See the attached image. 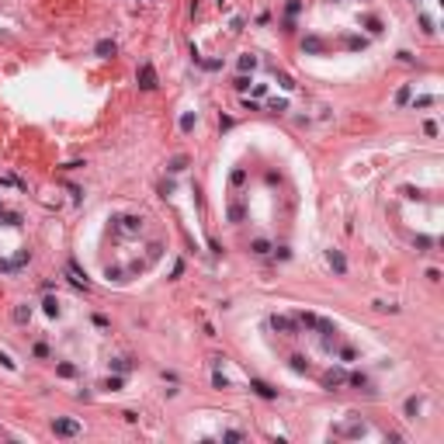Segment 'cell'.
<instances>
[{"mask_svg": "<svg viewBox=\"0 0 444 444\" xmlns=\"http://www.w3.org/2000/svg\"><path fill=\"white\" fill-rule=\"evenodd\" d=\"M14 316H18V323H25V320H28V316H32V309H28V306H21V309H18V313H14Z\"/></svg>", "mask_w": 444, "mask_h": 444, "instance_id": "52a82bcc", "label": "cell"}, {"mask_svg": "<svg viewBox=\"0 0 444 444\" xmlns=\"http://www.w3.org/2000/svg\"><path fill=\"white\" fill-rule=\"evenodd\" d=\"M344 382H347V371H330V375L323 378V385H326V389H333V385H344Z\"/></svg>", "mask_w": 444, "mask_h": 444, "instance_id": "3957f363", "label": "cell"}, {"mask_svg": "<svg viewBox=\"0 0 444 444\" xmlns=\"http://www.w3.org/2000/svg\"><path fill=\"white\" fill-rule=\"evenodd\" d=\"M271 326H274V330H281V333H288V337L299 333V323L288 320V316H271Z\"/></svg>", "mask_w": 444, "mask_h": 444, "instance_id": "7a4b0ae2", "label": "cell"}, {"mask_svg": "<svg viewBox=\"0 0 444 444\" xmlns=\"http://www.w3.org/2000/svg\"><path fill=\"white\" fill-rule=\"evenodd\" d=\"M139 77H142V87H157V77H153V66H142V70H139Z\"/></svg>", "mask_w": 444, "mask_h": 444, "instance_id": "277c9868", "label": "cell"}, {"mask_svg": "<svg viewBox=\"0 0 444 444\" xmlns=\"http://www.w3.org/2000/svg\"><path fill=\"white\" fill-rule=\"evenodd\" d=\"M253 389H257V392H260V396H267V399H271V396H274V392H271V389H267V385H264V382H253Z\"/></svg>", "mask_w": 444, "mask_h": 444, "instance_id": "ba28073f", "label": "cell"}, {"mask_svg": "<svg viewBox=\"0 0 444 444\" xmlns=\"http://www.w3.org/2000/svg\"><path fill=\"white\" fill-rule=\"evenodd\" d=\"M330 264H333L337 271H344V257H340V253H330Z\"/></svg>", "mask_w": 444, "mask_h": 444, "instance_id": "8992f818", "label": "cell"}, {"mask_svg": "<svg viewBox=\"0 0 444 444\" xmlns=\"http://www.w3.org/2000/svg\"><path fill=\"white\" fill-rule=\"evenodd\" d=\"M52 434H59V437H77V434H80V423H77V420H52Z\"/></svg>", "mask_w": 444, "mask_h": 444, "instance_id": "6da1fadb", "label": "cell"}, {"mask_svg": "<svg viewBox=\"0 0 444 444\" xmlns=\"http://www.w3.org/2000/svg\"><path fill=\"white\" fill-rule=\"evenodd\" d=\"M97 52H101V56H108V52L115 56V42H101V45H97Z\"/></svg>", "mask_w": 444, "mask_h": 444, "instance_id": "5b68a950", "label": "cell"}]
</instances>
